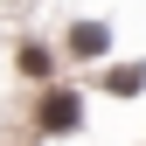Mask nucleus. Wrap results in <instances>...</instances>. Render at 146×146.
<instances>
[{
    "label": "nucleus",
    "mask_w": 146,
    "mask_h": 146,
    "mask_svg": "<svg viewBox=\"0 0 146 146\" xmlns=\"http://www.w3.org/2000/svg\"><path fill=\"white\" fill-rule=\"evenodd\" d=\"M42 125L49 132H70V125H77V98H70V90H49L42 98Z\"/></svg>",
    "instance_id": "f257e3e1"
},
{
    "label": "nucleus",
    "mask_w": 146,
    "mask_h": 146,
    "mask_svg": "<svg viewBox=\"0 0 146 146\" xmlns=\"http://www.w3.org/2000/svg\"><path fill=\"white\" fill-rule=\"evenodd\" d=\"M104 42H111V35H104L98 21H84V28H70V49H77V56H104Z\"/></svg>",
    "instance_id": "f03ea898"
},
{
    "label": "nucleus",
    "mask_w": 146,
    "mask_h": 146,
    "mask_svg": "<svg viewBox=\"0 0 146 146\" xmlns=\"http://www.w3.org/2000/svg\"><path fill=\"white\" fill-rule=\"evenodd\" d=\"M104 84H111V90H118V98H132V90L146 84V70H139V63H132V70H111V77H104Z\"/></svg>",
    "instance_id": "7ed1b4c3"
}]
</instances>
